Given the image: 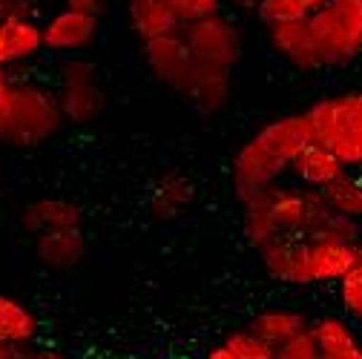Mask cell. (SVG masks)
Instances as JSON below:
<instances>
[{"mask_svg":"<svg viewBox=\"0 0 362 359\" xmlns=\"http://www.w3.org/2000/svg\"><path fill=\"white\" fill-rule=\"evenodd\" d=\"M193 199H196V187H193L190 178L178 175V172H170L150 193V213L156 218H161V221H170V218L185 213L193 204Z\"/></svg>","mask_w":362,"mask_h":359,"instance_id":"ffe728a7","label":"cell"},{"mask_svg":"<svg viewBox=\"0 0 362 359\" xmlns=\"http://www.w3.org/2000/svg\"><path fill=\"white\" fill-rule=\"evenodd\" d=\"M221 345L233 353V359H276V348L264 342L262 336H256L250 328L228 334Z\"/></svg>","mask_w":362,"mask_h":359,"instance_id":"cb8c5ba5","label":"cell"},{"mask_svg":"<svg viewBox=\"0 0 362 359\" xmlns=\"http://www.w3.org/2000/svg\"><path fill=\"white\" fill-rule=\"evenodd\" d=\"M339 290V305L345 307V313L351 317H362V259H356V264L337 282Z\"/></svg>","mask_w":362,"mask_h":359,"instance_id":"4316f807","label":"cell"},{"mask_svg":"<svg viewBox=\"0 0 362 359\" xmlns=\"http://www.w3.org/2000/svg\"><path fill=\"white\" fill-rule=\"evenodd\" d=\"M245 204V213H242V230H245V242L253 247V250H262L264 245H270L279 233H276V224H274V216L267 210V201L264 196H256L250 201H242Z\"/></svg>","mask_w":362,"mask_h":359,"instance_id":"603a6c76","label":"cell"},{"mask_svg":"<svg viewBox=\"0 0 362 359\" xmlns=\"http://www.w3.org/2000/svg\"><path fill=\"white\" fill-rule=\"evenodd\" d=\"M305 115L313 141L325 144L348 172H362V89L313 101Z\"/></svg>","mask_w":362,"mask_h":359,"instance_id":"3957f363","label":"cell"},{"mask_svg":"<svg viewBox=\"0 0 362 359\" xmlns=\"http://www.w3.org/2000/svg\"><path fill=\"white\" fill-rule=\"evenodd\" d=\"M43 49V26L37 20H0V66L35 58Z\"/></svg>","mask_w":362,"mask_h":359,"instance_id":"2e32d148","label":"cell"},{"mask_svg":"<svg viewBox=\"0 0 362 359\" xmlns=\"http://www.w3.org/2000/svg\"><path fill=\"white\" fill-rule=\"evenodd\" d=\"M61 126L64 112L52 89L35 81H18L0 95V144L37 147L58 136Z\"/></svg>","mask_w":362,"mask_h":359,"instance_id":"7a4b0ae2","label":"cell"},{"mask_svg":"<svg viewBox=\"0 0 362 359\" xmlns=\"http://www.w3.org/2000/svg\"><path fill=\"white\" fill-rule=\"evenodd\" d=\"M164 4L173 12V18L178 20V26H187V23L218 15L224 0H164Z\"/></svg>","mask_w":362,"mask_h":359,"instance_id":"484cf974","label":"cell"},{"mask_svg":"<svg viewBox=\"0 0 362 359\" xmlns=\"http://www.w3.org/2000/svg\"><path fill=\"white\" fill-rule=\"evenodd\" d=\"M267 40H270V49H274L285 64H291L293 69H299V72L322 69L320 47H316L308 20L267 26Z\"/></svg>","mask_w":362,"mask_h":359,"instance_id":"8fae6325","label":"cell"},{"mask_svg":"<svg viewBox=\"0 0 362 359\" xmlns=\"http://www.w3.org/2000/svg\"><path fill=\"white\" fill-rule=\"evenodd\" d=\"M32 0H0V20H37Z\"/></svg>","mask_w":362,"mask_h":359,"instance_id":"f1b7e54d","label":"cell"},{"mask_svg":"<svg viewBox=\"0 0 362 359\" xmlns=\"http://www.w3.org/2000/svg\"><path fill=\"white\" fill-rule=\"evenodd\" d=\"M12 359H32V348H18Z\"/></svg>","mask_w":362,"mask_h":359,"instance_id":"8d00e7d4","label":"cell"},{"mask_svg":"<svg viewBox=\"0 0 362 359\" xmlns=\"http://www.w3.org/2000/svg\"><path fill=\"white\" fill-rule=\"evenodd\" d=\"M359 322H362V317H359Z\"/></svg>","mask_w":362,"mask_h":359,"instance_id":"f35d334b","label":"cell"},{"mask_svg":"<svg viewBox=\"0 0 362 359\" xmlns=\"http://www.w3.org/2000/svg\"><path fill=\"white\" fill-rule=\"evenodd\" d=\"M325 4H328V0H302V6L308 9V18H310L313 12H320V9L325 6Z\"/></svg>","mask_w":362,"mask_h":359,"instance_id":"d6a6232c","label":"cell"},{"mask_svg":"<svg viewBox=\"0 0 362 359\" xmlns=\"http://www.w3.org/2000/svg\"><path fill=\"white\" fill-rule=\"evenodd\" d=\"M256 18L264 26H276V23L308 20V9L302 6V0H259L256 4Z\"/></svg>","mask_w":362,"mask_h":359,"instance_id":"d4e9b609","label":"cell"},{"mask_svg":"<svg viewBox=\"0 0 362 359\" xmlns=\"http://www.w3.org/2000/svg\"><path fill=\"white\" fill-rule=\"evenodd\" d=\"M58 107L64 112V121L69 124H93L104 112V86L98 78L95 64L83 58H69L61 66L58 81Z\"/></svg>","mask_w":362,"mask_h":359,"instance_id":"5b68a950","label":"cell"},{"mask_svg":"<svg viewBox=\"0 0 362 359\" xmlns=\"http://www.w3.org/2000/svg\"><path fill=\"white\" fill-rule=\"evenodd\" d=\"M43 26V49L61 52V55H78L89 49L98 37V15L81 12V9H61L55 12Z\"/></svg>","mask_w":362,"mask_h":359,"instance_id":"9c48e42d","label":"cell"},{"mask_svg":"<svg viewBox=\"0 0 362 359\" xmlns=\"http://www.w3.org/2000/svg\"><path fill=\"white\" fill-rule=\"evenodd\" d=\"M308 328H310V322L302 317V313L288 310V307L262 310V313H256L253 322H250V331H253L256 336H262L264 342H270L274 348L285 345L288 339H293L296 334H302V331H308Z\"/></svg>","mask_w":362,"mask_h":359,"instance_id":"44dd1931","label":"cell"},{"mask_svg":"<svg viewBox=\"0 0 362 359\" xmlns=\"http://www.w3.org/2000/svg\"><path fill=\"white\" fill-rule=\"evenodd\" d=\"M15 351H18V348H12V345H6V342H0V359H12Z\"/></svg>","mask_w":362,"mask_h":359,"instance_id":"d590c367","label":"cell"},{"mask_svg":"<svg viewBox=\"0 0 362 359\" xmlns=\"http://www.w3.org/2000/svg\"><path fill=\"white\" fill-rule=\"evenodd\" d=\"M107 0H64L66 9H81V12H93V15H101Z\"/></svg>","mask_w":362,"mask_h":359,"instance_id":"f546056e","label":"cell"},{"mask_svg":"<svg viewBox=\"0 0 362 359\" xmlns=\"http://www.w3.org/2000/svg\"><path fill=\"white\" fill-rule=\"evenodd\" d=\"M9 75H6V66H0V95H4L6 93V89H9Z\"/></svg>","mask_w":362,"mask_h":359,"instance_id":"e575fe53","label":"cell"},{"mask_svg":"<svg viewBox=\"0 0 362 359\" xmlns=\"http://www.w3.org/2000/svg\"><path fill=\"white\" fill-rule=\"evenodd\" d=\"M204 359H233V353H230L228 348H224V345H216Z\"/></svg>","mask_w":362,"mask_h":359,"instance_id":"4dcf8cb0","label":"cell"},{"mask_svg":"<svg viewBox=\"0 0 362 359\" xmlns=\"http://www.w3.org/2000/svg\"><path fill=\"white\" fill-rule=\"evenodd\" d=\"M253 139L262 147H267L274 155H279L282 161L291 164L313 141V129H310L308 115L296 112V115H285V118H276V121H267Z\"/></svg>","mask_w":362,"mask_h":359,"instance_id":"7c38bea8","label":"cell"},{"mask_svg":"<svg viewBox=\"0 0 362 359\" xmlns=\"http://www.w3.org/2000/svg\"><path fill=\"white\" fill-rule=\"evenodd\" d=\"M322 69L348 66L362 55V0H328L308 18Z\"/></svg>","mask_w":362,"mask_h":359,"instance_id":"277c9868","label":"cell"},{"mask_svg":"<svg viewBox=\"0 0 362 359\" xmlns=\"http://www.w3.org/2000/svg\"><path fill=\"white\" fill-rule=\"evenodd\" d=\"M291 172L296 175L299 187L308 190H325L331 182H337L339 175H345V164L320 141H310L293 161H291Z\"/></svg>","mask_w":362,"mask_h":359,"instance_id":"5bb4252c","label":"cell"},{"mask_svg":"<svg viewBox=\"0 0 362 359\" xmlns=\"http://www.w3.org/2000/svg\"><path fill=\"white\" fill-rule=\"evenodd\" d=\"M37 317L29 305L0 293V342L12 348H32V342L37 339Z\"/></svg>","mask_w":362,"mask_h":359,"instance_id":"ac0fdd59","label":"cell"},{"mask_svg":"<svg viewBox=\"0 0 362 359\" xmlns=\"http://www.w3.org/2000/svg\"><path fill=\"white\" fill-rule=\"evenodd\" d=\"M224 4H230V6H236V9H256L259 0H224Z\"/></svg>","mask_w":362,"mask_h":359,"instance_id":"836d02e7","label":"cell"},{"mask_svg":"<svg viewBox=\"0 0 362 359\" xmlns=\"http://www.w3.org/2000/svg\"><path fill=\"white\" fill-rule=\"evenodd\" d=\"M356 253H359V259H362V236H359V242H356Z\"/></svg>","mask_w":362,"mask_h":359,"instance_id":"74e56055","label":"cell"},{"mask_svg":"<svg viewBox=\"0 0 362 359\" xmlns=\"http://www.w3.org/2000/svg\"><path fill=\"white\" fill-rule=\"evenodd\" d=\"M359 253L351 242L331 239H305V285L339 282L356 264Z\"/></svg>","mask_w":362,"mask_h":359,"instance_id":"30bf717a","label":"cell"},{"mask_svg":"<svg viewBox=\"0 0 362 359\" xmlns=\"http://www.w3.org/2000/svg\"><path fill=\"white\" fill-rule=\"evenodd\" d=\"M181 35H185L190 52L199 61L210 64V66L233 72L236 64L242 61V47H245L242 32L230 18H224L221 12L213 15V18L181 26Z\"/></svg>","mask_w":362,"mask_h":359,"instance_id":"52a82bcc","label":"cell"},{"mask_svg":"<svg viewBox=\"0 0 362 359\" xmlns=\"http://www.w3.org/2000/svg\"><path fill=\"white\" fill-rule=\"evenodd\" d=\"M144 61H147L150 72L164 86L190 98L193 107H199L202 112L210 115V112H218L228 107L230 93H233V72L199 61L190 52L181 29H175L164 37L147 40Z\"/></svg>","mask_w":362,"mask_h":359,"instance_id":"6da1fadb","label":"cell"},{"mask_svg":"<svg viewBox=\"0 0 362 359\" xmlns=\"http://www.w3.org/2000/svg\"><path fill=\"white\" fill-rule=\"evenodd\" d=\"M32 359H69V356H64L58 351H32Z\"/></svg>","mask_w":362,"mask_h":359,"instance_id":"1f68e13d","label":"cell"},{"mask_svg":"<svg viewBox=\"0 0 362 359\" xmlns=\"http://www.w3.org/2000/svg\"><path fill=\"white\" fill-rule=\"evenodd\" d=\"M285 172H291L288 161H282L267 147H262L256 139H250L236 150L233 164H230L233 193L239 201H250V199L267 193L270 187H276L285 178Z\"/></svg>","mask_w":362,"mask_h":359,"instance_id":"ba28073f","label":"cell"},{"mask_svg":"<svg viewBox=\"0 0 362 359\" xmlns=\"http://www.w3.org/2000/svg\"><path fill=\"white\" fill-rule=\"evenodd\" d=\"M276 359H322V353H320L316 339L310 336V331H302L276 348Z\"/></svg>","mask_w":362,"mask_h":359,"instance_id":"83f0119b","label":"cell"},{"mask_svg":"<svg viewBox=\"0 0 362 359\" xmlns=\"http://www.w3.org/2000/svg\"><path fill=\"white\" fill-rule=\"evenodd\" d=\"M320 193H322V201L334 213L354 218V221H362V175L345 172Z\"/></svg>","mask_w":362,"mask_h":359,"instance_id":"7402d4cb","label":"cell"},{"mask_svg":"<svg viewBox=\"0 0 362 359\" xmlns=\"http://www.w3.org/2000/svg\"><path fill=\"white\" fill-rule=\"evenodd\" d=\"M310 336L320 345L322 359H362V339L339 317H322L310 322Z\"/></svg>","mask_w":362,"mask_h":359,"instance_id":"e0dca14e","label":"cell"},{"mask_svg":"<svg viewBox=\"0 0 362 359\" xmlns=\"http://www.w3.org/2000/svg\"><path fill=\"white\" fill-rule=\"evenodd\" d=\"M127 20L144 43L181 29L164 0H127Z\"/></svg>","mask_w":362,"mask_h":359,"instance_id":"d6986e66","label":"cell"},{"mask_svg":"<svg viewBox=\"0 0 362 359\" xmlns=\"http://www.w3.org/2000/svg\"><path fill=\"white\" fill-rule=\"evenodd\" d=\"M35 250L40 264L52 267V271H69L75 267L83 253H86V239L81 228H66V230H49L35 236Z\"/></svg>","mask_w":362,"mask_h":359,"instance_id":"9a60e30c","label":"cell"},{"mask_svg":"<svg viewBox=\"0 0 362 359\" xmlns=\"http://www.w3.org/2000/svg\"><path fill=\"white\" fill-rule=\"evenodd\" d=\"M81 207L69 199H61V196H43V199H35L23 207L21 213V221L23 228L32 233V236H40V233H49V230H66V228H81Z\"/></svg>","mask_w":362,"mask_h":359,"instance_id":"4fadbf2b","label":"cell"},{"mask_svg":"<svg viewBox=\"0 0 362 359\" xmlns=\"http://www.w3.org/2000/svg\"><path fill=\"white\" fill-rule=\"evenodd\" d=\"M262 196L267 201L270 216H274L276 233L288 236V239H308L313 224L320 221V216L328 210L320 190H308V187H299V184L291 187V184L279 182L276 187H270Z\"/></svg>","mask_w":362,"mask_h":359,"instance_id":"8992f818","label":"cell"}]
</instances>
